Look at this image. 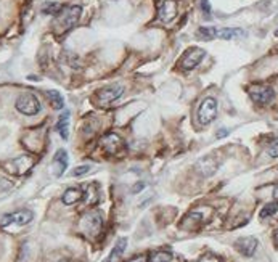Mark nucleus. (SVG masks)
Masks as SVG:
<instances>
[{"label": "nucleus", "instance_id": "1", "mask_svg": "<svg viewBox=\"0 0 278 262\" xmlns=\"http://www.w3.org/2000/svg\"><path fill=\"white\" fill-rule=\"evenodd\" d=\"M82 8L79 5H71V6H63L62 12L56 14L55 20V29L58 32H66L76 26V23L80 18Z\"/></svg>", "mask_w": 278, "mask_h": 262}, {"label": "nucleus", "instance_id": "2", "mask_svg": "<svg viewBox=\"0 0 278 262\" xmlns=\"http://www.w3.org/2000/svg\"><path fill=\"white\" fill-rule=\"evenodd\" d=\"M14 106H16V110L20 111L21 114L34 116V114H37L40 111V102H39V98H37L36 95L24 94V95H21L20 98L16 100Z\"/></svg>", "mask_w": 278, "mask_h": 262}, {"label": "nucleus", "instance_id": "3", "mask_svg": "<svg viewBox=\"0 0 278 262\" xmlns=\"http://www.w3.org/2000/svg\"><path fill=\"white\" fill-rule=\"evenodd\" d=\"M204 56H206V52L202 50V48H200V47L188 48L184 54L182 60H180V64H178L180 70H182V71H192V70H194L202 62V60H204Z\"/></svg>", "mask_w": 278, "mask_h": 262}, {"label": "nucleus", "instance_id": "4", "mask_svg": "<svg viewBox=\"0 0 278 262\" xmlns=\"http://www.w3.org/2000/svg\"><path fill=\"white\" fill-rule=\"evenodd\" d=\"M248 94H250L251 100L258 104H267L274 100L275 96V90L267 84H256L251 86L248 88Z\"/></svg>", "mask_w": 278, "mask_h": 262}, {"label": "nucleus", "instance_id": "5", "mask_svg": "<svg viewBox=\"0 0 278 262\" xmlns=\"http://www.w3.org/2000/svg\"><path fill=\"white\" fill-rule=\"evenodd\" d=\"M217 116V100L212 96H208L201 102L198 108V119L202 126L211 124Z\"/></svg>", "mask_w": 278, "mask_h": 262}, {"label": "nucleus", "instance_id": "6", "mask_svg": "<svg viewBox=\"0 0 278 262\" xmlns=\"http://www.w3.org/2000/svg\"><path fill=\"white\" fill-rule=\"evenodd\" d=\"M122 94H124V87L121 84L103 87L96 92V102H98L100 106H108V104H111L112 102L121 98Z\"/></svg>", "mask_w": 278, "mask_h": 262}, {"label": "nucleus", "instance_id": "7", "mask_svg": "<svg viewBox=\"0 0 278 262\" xmlns=\"http://www.w3.org/2000/svg\"><path fill=\"white\" fill-rule=\"evenodd\" d=\"M194 169H196V172L202 177H211L216 174L217 169H219V160H217L216 154H208L196 162Z\"/></svg>", "mask_w": 278, "mask_h": 262}, {"label": "nucleus", "instance_id": "8", "mask_svg": "<svg viewBox=\"0 0 278 262\" xmlns=\"http://www.w3.org/2000/svg\"><path fill=\"white\" fill-rule=\"evenodd\" d=\"M34 214L29 211V209H21V211H16L13 214H6L2 217V220H0V227H6L10 226V224H16V226H26L32 220Z\"/></svg>", "mask_w": 278, "mask_h": 262}, {"label": "nucleus", "instance_id": "9", "mask_svg": "<svg viewBox=\"0 0 278 262\" xmlns=\"http://www.w3.org/2000/svg\"><path fill=\"white\" fill-rule=\"evenodd\" d=\"M82 227L87 232L90 236H96L100 234V230L103 227V219H102V214L98 211H94V212H88L84 220H82Z\"/></svg>", "mask_w": 278, "mask_h": 262}, {"label": "nucleus", "instance_id": "10", "mask_svg": "<svg viewBox=\"0 0 278 262\" xmlns=\"http://www.w3.org/2000/svg\"><path fill=\"white\" fill-rule=\"evenodd\" d=\"M32 164H34V161L31 156H20V158L10 161L8 164H5V169L12 172V174L22 176L32 168Z\"/></svg>", "mask_w": 278, "mask_h": 262}, {"label": "nucleus", "instance_id": "11", "mask_svg": "<svg viewBox=\"0 0 278 262\" xmlns=\"http://www.w3.org/2000/svg\"><path fill=\"white\" fill-rule=\"evenodd\" d=\"M100 145L104 148V152L110 153V154H116L119 150H122L124 148V142L122 138L118 136V134L114 132H108V134H104V136L102 137L100 140Z\"/></svg>", "mask_w": 278, "mask_h": 262}, {"label": "nucleus", "instance_id": "12", "mask_svg": "<svg viewBox=\"0 0 278 262\" xmlns=\"http://www.w3.org/2000/svg\"><path fill=\"white\" fill-rule=\"evenodd\" d=\"M259 246V242L254 236H244V238H238L235 242V248L240 254H243L244 258H251L254 252H256Z\"/></svg>", "mask_w": 278, "mask_h": 262}, {"label": "nucleus", "instance_id": "13", "mask_svg": "<svg viewBox=\"0 0 278 262\" xmlns=\"http://www.w3.org/2000/svg\"><path fill=\"white\" fill-rule=\"evenodd\" d=\"M177 16V0H164L158 12V20L162 23H170Z\"/></svg>", "mask_w": 278, "mask_h": 262}, {"label": "nucleus", "instance_id": "14", "mask_svg": "<svg viewBox=\"0 0 278 262\" xmlns=\"http://www.w3.org/2000/svg\"><path fill=\"white\" fill-rule=\"evenodd\" d=\"M68 164H70V158H68L66 150H58L54 156V161H52V170H54V176L62 177L68 169Z\"/></svg>", "mask_w": 278, "mask_h": 262}, {"label": "nucleus", "instance_id": "15", "mask_svg": "<svg viewBox=\"0 0 278 262\" xmlns=\"http://www.w3.org/2000/svg\"><path fill=\"white\" fill-rule=\"evenodd\" d=\"M244 36L246 32L240 28H224V29H217V32H216V37H219V39H224V40L242 39Z\"/></svg>", "mask_w": 278, "mask_h": 262}, {"label": "nucleus", "instance_id": "16", "mask_svg": "<svg viewBox=\"0 0 278 262\" xmlns=\"http://www.w3.org/2000/svg\"><path fill=\"white\" fill-rule=\"evenodd\" d=\"M84 198V192H82L80 188H78V186H72V188H68L64 193H63V204L66 206H71V204H76L79 203V201Z\"/></svg>", "mask_w": 278, "mask_h": 262}, {"label": "nucleus", "instance_id": "17", "mask_svg": "<svg viewBox=\"0 0 278 262\" xmlns=\"http://www.w3.org/2000/svg\"><path fill=\"white\" fill-rule=\"evenodd\" d=\"M126 248H127V238H119L118 243L114 244V248H112L111 254L108 256V259L104 262H121Z\"/></svg>", "mask_w": 278, "mask_h": 262}, {"label": "nucleus", "instance_id": "18", "mask_svg": "<svg viewBox=\"0 0 278 262\" xmlns=\"http://www.w3.org/2000/svg\"><path fill=\"white\" fill-rule=\"evenodd\" d=\"M56 130L60 136H62L63 140L70 138V111H63V114L58 118Z\"/></svg>", "mask_w": 278, "mask_h": 262}, {"label": "nucleus", "instance_id": "19", "mask_svg": "<svg viewBox=\"0 0 278 262\" xmlns=\"http://www.w3.org/2000/svg\"><path fill=\"white\" fill-rule=\"evenodd\" d=\"M47 95H48V102H50L52 106H54L55 110H63V106H64V98L62 96V94L56 92V90H48Z\"/></svg>", "mask_w": 278, "mask_h": 262}, {"label": "nucleus", "instance_id": "20", "mask_svg": "<svg viewBox=\"0 0 278 262\" xmlns=\"http://www.w3.org/2000/svg\"><path fill=\"white\" fill-rule=\"evenodd\" d=\"M98 200H100V193L98 188H96V184H90L86 192V201L88 204H96Z\"/></svg>", "mask_w": 278, "mask_h": 262}, {"label": "nucleus", "instance_id": "21", "mask_svg": "<svg viewBox=\"0 0 278 262\" xmlns=\"http://www.w3.org/2000/svg\"><path fill=\"white\" fill-rule=\"evenodd\" d=\"M62 8H63V5H60L56 2H47V4H44V6H42V13L56 16V14L62 12Z\"/></svg>", "mask_w": 278, "mask_h": 262}, {"label": "nucleus", "instance_id": "22", "mask_svg": "<svg viewBox=\"0 0 278 262\" xmlns=\"http://www.w3.org/2000/svg\"><path fill=\"white\" fill-rule=\"evenodd\" d=\"M170 260H172V252L169 251H158L152 254V258H150V262H170Z\"/></svg>", "mask_w": 278, "mask_h": 262}, {"label": "nucleus", "instance_id": "23", "mask_svg": "<svg viewBox=\"0 0 278 262\" xmlns=\"http://www.w3.org/2000/svg\"><path fill=\"white\" fill-rule=\"evenodd\" d=\"M216 32H217V28H200L196 34H198L200 39L211 40L216 37Z\"/></svg>", "mask_w": 278, "mask_h": 262}, {"label": "nucleus", "instance_id": "24", "mask_svg": "<svg viewBox=\"0 0 278 262\" xmlns=\"http://www.w3.org/2000/svg\"><path fill=\"white\" fill-rule=\"evenodd\" d=\"M276 211H278V201H272V203H268V204H266L264 208H262L260 217H262V219H266V217L274 216Z\"/></svg>", "mask_w": 278, "mask_h": 262}, {"label": "nucleus", "instance_id": "25", "mask_svg": "<svg viewBox=\"0 0 278 262\" xmlns=\"http://www.w3.org/2000/svg\"><path fill=\"white\" fill-rule=\"evenodd\" d=\"M268 154L272 158H278V138H275L272 144L268 145Z\"/></svg>", "mask_w": 278, "mask_h": 262}, {"label": "nucleus", "instance_id": "26", "mask_svg": "<svg viewBox=\"0 0 278 262\" xmlns=\"http://www.w3.org/2000/svg\"><path fill=\"white\" fill-rule=\"evenodd\" d=\"M90 170V166H79V168H76V169H74V172H72V174L74 176H84V174H87V172Z\"/></svg>", "mask_w": 278, "mask_h": 262}, {"label": "nucleus", "instance_id": "27", "mask_svg": "<svg viewBox=\"0 0 278 262\" xmlns=\"http://www.w3.org/2000/svg\"><path fill=\"white\" fill-rule=\"evenodd\" d=\"M200 262H220V259L212 256V254H204V256L200 259Z\"/></svg>", "mask_w": 278, "mask_h": 262}, {"label": "nucleus", "instance_id": "28", "mask_svg": "<svg viewBox=\"0 0 278 262\" xmlns=\"http://www.w3.org/2000/svg\"><path fill=\"white\" fill-rule=\"evenodd\" d=\"M201 6H202V12L206 13V16L211 14V5H209V0H201Z\"/></svg>", "mask_w": 278, "mask_h": 262}, {"label": "nucleus", "instance_id": "29", "mask_svg": "<svg viewBox=\"0 0 278 262\" xmlns=\"http://www.w3.org/2000/svg\"><path fill=\"white\" fill-rule=\"evenodd\" d=\"M127 262H148V258L145 256V254H142V256H135Z\"/></svg>", "mask_w": 278, "mask_h": 262}, {"label": "nucleus", "instance_id": "30", "mask_svg": "<svg viewBox=\"0 0 278 262\" xmlns=\"http://www.w3.org/2000/svg\"><path fill=\"white\" fill-rule=\"evenodd\" d=\"M142 188H144V184H137V185H135L134 188H132V193H137V192L142 190Z\"/></svg>", "mask_w": 278, "mask_h": 262}, {"label": "nucleus", "instance_id": "31", "mask_svg": "<svg viewBox=\"0 0 278 262\" xmlns=\"http://www.w3.org/2000/svg\"><path fill=\"white\" fill-rule=\"evenodd\" d=\"M274 238H275V243H276V246H278V230L275 232V236H274Z\"/></svg>", "mask_w": 278, "mask_h": 262}, {"label": "nucleus", "instance_id": "32", "mask_svg": "<svg viewBox=\"0 0 278 262\" xmlns=\"http://www.w3.org/2000/svg\"><path fill=\"white\" fill-rule=\"evenodd\" d=\"M275 36H276V37H278V29H276V31H275Z\"/></svg>", "mask_w": 278, "mask_h": 262}, {"label": "nucleus", "instance_id": "33", "mask_svg": "<svg viewBox=\"0 0 278 262\" xmlns=\"http://www.w3.org/2000/svg\"><path fill=\"white\" fill-rule=\"evenodd\" d=\"M63 262H66V260H63Z\"/></svg>", "mask_w": 278, "mask_h": 262}]
</instances>
